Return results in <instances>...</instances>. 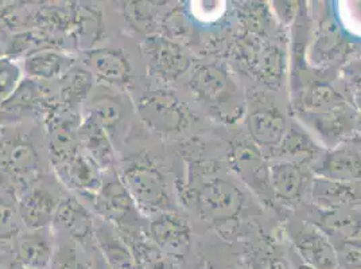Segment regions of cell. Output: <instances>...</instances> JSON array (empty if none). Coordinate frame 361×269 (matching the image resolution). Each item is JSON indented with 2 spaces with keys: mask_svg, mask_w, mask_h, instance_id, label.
<instances>
[{
  "mask_svg": "<svg viewBox=\"0 0 361 269\" xmlns=\"http://www.w3.org/2000/svg\"><path fill=\"white\" fill-rule=\"evenodd\" d=\"M94 241L109 269H142L131 248L121 239L118 230L103 220L96 221Z\"/></svg>",
  "mask_w": 361,
  "mask_h": 269,
  "instance_id": "cell-19",
  "label": "cell"
},
{
  "mask_svg": "<svg viewBox=\"0 0 361 269\" xmlns=\"http://www.w3.org/2000/svg\"><path fill=\"white\" fill-rule=\"evenodd\" d=\"M19 269H31V268H25V267H19Z\"/></svg>",
  "mask_w": 361,
  "mask_h": 269,
  "instance_id": "cell-40",
  "label": "cell"
},
{
  "mask_svg": "<svg viewBox=\"0 0 361 269\" xmlns=\"http://www.w3.org/2000/svg\"><path fill=\"white\" fill-rule=\"evenodd\" d=\"M85 68L100 82L111 87H128L133 82V66L121 49H92L85 51Z\"/></svg>",
  "mask_w": 361,
  "mask_h": 269,
  "instance_id": "cell-11",
  "label": "cell"
},
{
  "mask_svg": "<svg viewBox=\"0 0 361 269\" xmlns=\"http://www.w3.org/2000/svg\"><path fill=\"white\" fill-rule=\"evenodd\" d=\"M226 269H236V268H232V267H228V268Z\"/></svg>",
  "mask_w": 361,
  "mask_h": 269,
  "instance_id": "cell-41",
  "label": "cell"
},
{
  "mask_svg": "<svg viewBox=\"0 0 361 269\" xmlns=\"http://www.w3.org/2000/svg\"><path fill=\"white\" fill-rule=\"evenodd\" d=\"M22 68L11 57H0V105L4 104L22 84Z\"/></svg>",
  "mask_w": 361,
  "mask_h": 269,
  "instance_id": "cell-34",
  "label": "cell"
},
{
  "mask_svg": "<svg viewBox=\"0 0 361 269\" xmlns=\"http://www.w3.org/2000/svg\"><path fill=\"white\" fill-rule=\"evenodd\" d=\"M272 154L279 161H288L302 165H309L318 161L321 156V149L316 142L306 134L297 124H290L286 134H283L279 144L274 149Z\"/></svg>",
  "mask_w": 361,
  "mask_h": 269,
  "instance_id": "cell-23",
  "label": "cell"
},
{
  "mask_svg": "<svg viewBox=\"0 0 361 269\" xmlns=\"http://www.w3.org/2000/svg\"><path fill=\"white\" fill-rule=\"evenodd\" d=\"M142 50L151 73L167 82L177 81L192 66L188 51L180 44L162 35H147Z\"/></svg>",
  "mask_w": 361,
  "mask_h": 269,
  "instance_id": "cell-7",
  "label": "cell"
},
{
  "mask_svg": "<svg viewBox=\"0 0 361 269\" xmlns=\"http://www.w3.org/2000/svg\"><path fill=\"white\" fill-rule=\"evenodd\" d=\"M59 190L51 189L49 184L38 183V180L23 189L16 201V208L20 221L27 230L46 229L53 224L56 211L60 205Z\"/></svg>",
  "mask_w": 361,
  "mask_h": 269,
  "instance_id": "cell-9",
  "label": "cell"
},
{
  "mask_svg": "<svg viewBox=\"0 0 361 269\" xmlns=\"http://www.w3.org/2000/svg\"><path fill=\"white\" fill-rule=\"evenodd\" d=\"M254 146L255 144L241 143L233 147L231 155L233 168H236L241 177L255 187H260L263 183H267L270 186L269 168H264L266 165L262 161V155Z\"/></svg>",
  "mask_w": 361,
  "mask_h": 269,
  "instance_id": "cell-29",
  "label": "cell"
},
{
  "mask_svg": "<svg viewBox=\"0 0 361 269\" xmlns=\"http://www.w3.org/2000/svg\"><path fill=\"white\" fill-rule=\"evenodd\" d=\"M312 198L322 210L346 208L360 204V192L355 183L316 178L310 186Z\"/></svg>",
  "mask_w": 361,
  "mask_h": 269,
  "instance_id": "cell-24",
  "label": "cell"
},
{
  "mask_svg": "<svg viewBox=\"0 0 361 269\" xmlns=\"http://www.w3.org/2000/svg\"><path fill=\"white\" fill-rule=\"evenodd\" d=\"M271 190L276 198L288 205H295L310 189L307 165L288 161H278L269 168Z\"/></svg>",
  "mask_w": 361,
  "mask_h": 269,
  "instance_id": "cell-13",
  "label": "cell"
},
{
  "mask_svg": "<svg viewBox=\"0 0 361 269\" xmlns=\"http://www.w3.org/2000/svg\"><path fill=\"white\" fill-rule=\"evenodd\" d=\"M61 180L80 194L94 198L103 184V171L90 156L80 151L65 163L54 165Z\"/></svg>",
  "mask_w": 361,
  "mask_h": 269,
  "instance_id": "cell-14",
  "label": "cell"
},
{
  "mask_svg": "<svg viewBox=\"0 0 361 269\" xmlns=\"http://www.w3.org/2000/svg\"><path fill=\"white\" fill-rule=\"evenodd\" d=\"M319 227L338 239H361V213L352 206L324 210Z\"/></svg>",
  "mask_w": 361,
  "mask_h": 269,
  "instance_id": "cell-26",
  "label": "cell"
},
{
  "mask_svg": "<svg viewBox=\"0 0 361 269\" xmlns=\"http://www.w3.org/2000/svg\"><path fill=\"white\" fill-rule=\"evenodd\" d=\"M192 202L201 218L211 224H224L239 217L245 196L231 180L208 178L192 189Z\"/></svg>",
  "mask_w": 361,
  "mask_h": 269,
  "instance_id": "cell-3",
  "label": "cell"
},
{
  "mask_svg": "<svg viewBox=\"0 0 361 269\" xmlns=\"http://www.w3.org/2000/svg\"><path fill=\"white\" fill-rule=\"evenodd\" d=\"M72 25L75 27L77 41L85 49V51L92 50L96 42L100 39L103 34V19L102 14L96 11V8L81 7L72 16Z\"/></svg>",
  "mask_w": 361,
  "mask_h": 269,
  "instance_id": "cell-30",
  "label": "cell"
},
{
  "mask_svg": "<svg viewBox=\"0 0 361 269\" xmlns=\"http://www.w3.org/2000/svg\"><path fill=\"white\" fill-rule=\"evenodd\" d=\"M145 234L173 258H183L192 245V227L174 210L151 215Z\"/></svg>",
  "mask_w": 361,
  "mask_h": 269,
  "instance_id": "cell-8",
  "label": "cell"
},
{
  "mask_svg": "<svg viewBox=\"0 0 361 269\" xmlns=\"http://www.w3.org/2000/svg\"><path fill=\"white\" fill-rule=\"evenodd\" d=\"M75 65V57L57 49H45L23 60V70L31 80L47 82L61 80Z\"/></svg>",
  "mask_w": 361,
  "mask_h": 269,
  "instance_id": "cell-20",
  "label": "cell"
},
{
  "mask_svg": "<svg viewBox=\"0 0 361 269\" xmlns=\"http://www.w3.org/2000/svg\"><path fill=\"white\" fill-rule=\"evenodd\" d=\"M189 88L201 104L221 119H236L243 112L240 89L226 68L219 63L196 66L189 80Z\"/></svg>",
  "mask_w": 361,
  "mask_h": 269,
  "instance_id": "cell-2",
  "label": "cell"
},
{
  "mask_svg": "<svg viewBox=\"0 0 361 269\" xmlns=\"http://www.w3.org/2000/svg\"><path fill=\"white\" fill-rule=\"evenodd\" d=\"M140 120L161 134H177L190 125V112L180 99L169 90H151L136 105Z\"/></svg>",
  "mask_w": 361,
  "mask_h": 269,
  "instance_id": "cell-5",
  "label": "cell"
},
{
  "mask_svg": "<svg viewBox=\"0 0 361 269\" xmlns=\"http://www.w3.org/2000/svg\"><path fill=\"white\" fill-rule=\"evenodd\" d=\"M93 208L103 221L115 227L121 234L142 230L139 223L142 213L116 173L111 171L109 177L103 180L99 193L93 198Z\"/></svg>",
  "mask_w": 361,
  "mask_h": 269,
  "instance_id": "cell-4",
  "label": "cell"
},
{
  "mask_svg": "<svg viewBox=\"0 0 361 269\" xmlns=\"http://www.w3.org/2000/svg\"><path fill=\"white\" fill-rule=\"evenodd\" d=\"M85 116L97 123L111 136L124 119L126 106L119 97L111 93H99L90 100Z\"/></svg>",
  "mask_w": 361,
  "mask_h": 269,
  "instance_id": "cell-27",
  "label": "cell"
},
{
  "mask_svg": "<svg viewBox=\"0 0 361 269\" xmlns=\"http://www.w3.org/2000/svg\"><path fill=\"white\" fill-rule=\"evenodd\" d=\"M94 87V77L85 66L75 65L60 80L59 100L61 104L72 111L82 104Z\"/></svg>",
  "mask_w": 361,
  "mask_h": 269,
  "instance_id": "cell-25",
  "label": "cell"
},
{
  "mask_svg": "<svg viewBox=\"0 0 361 269\" xmlns=\"http://www.w3.org/2000/svg\"><path fill=\"white\" fill-rule=\"evenodd\" d=\"M297 269H314L312 268V267H309V265H306V264H301V265H298Z\"/></svg>",
  "mask_w": 361,
  "mask_h": 269,
  "instance_id": "cell-38",
  "label": "cell"
},
{
  "mask_svg": "<svg viewBox=\"0 0 361 269\" xmlns=\"http://www.w3.org/2000/svg\"><path fill=\"white\" fill-rule=\"evenodd\" d=\"M23 224L20 221L16 202L8 195L0 193V244L14 242L22 233Z\"/></svg>",
  "mask_w": 361,
  "mask_h": 269,
  "instance_id": "cell-32",
  "label": "cell"
},
{
  "mask_svg": "<svg viewBox=\"0 0 361 269\" xmlns=\"http://www.w3.org/2000/svg\"><path fill=\"white\" fill-rule=\"evenodd\" d=\"M81 149L90 159L100 167L102 171H114L116 163L115 149L111 136L97 123L85 116L80 124Z\"/></svg>",
  "mask_w": 361,
  "mask_h": 269,
  "instance_id": "cell-21",
  "label": "cell"
},
{
  "mask_svg": "<svg viewBox=\"0 0 361 269\" xmlns=\"http://www.w3.org/2000/svg\"><path fill=\"white\" fill-rule=\"evenodd\" d=\"M241 54L250 72L255 73L264 84H278L283 73V57L278 46L259 39L245 41Z\"/></svg>",
  "mask_w": 361,
  "mask_h": 269,
  "instance_id": "cell-17",
  "label": "cell"
},
{
  "mask_svg": "<svg viewBox=\"0 0 361 269\" xmlns=\"http://www.w3.org/2000/svg\"><path fill=\"white\" fill-rule=\"evenodd\" d=\"M344 103L343 97L331 89L329 85L317 84L310 87L302 96L301 113L310 115L325 111L334 105Z\"/></svg>",
  "mask_w": 361,
  "mask_h": 269,
  "instance_id": "cell-31",
  "label": "cell"
},
{
  "mask_svg": "<svg viewBox=\"0 0 361 269\" xmlns=\"http://www.w3.org/2000/svg\"><path fill=\"white\" fill-rule=\"evenodd\" d=\"M121 178L139 211L147 217L173 211L171 194L164 173L149 155H135L121 165Z\"/></svg>",
  "mask_w": 361,
  "mask_h": 269,
  "instance_id": "cell-1",
  "label": "cell"
},
{
  "mask_svg": "<svg viewBox=\"0 0 361 269\" xmlns=\"http://www.w3.org/2000/svg\"><path fill=\"white\" fill-rule=\"evenodd\" d=\"M80 248L75 241L57 245L49 269H92Z\"/></svg>",
  "mask_w": 361,
  "mask_h": 269,
  "instance_id": "cell-33",
  "label": "cell"
},
{
  "mask_svg": "<svg viewBox=\"0 0 361 269\" xmlns=\"http://www.w3.org/2000/svg\"><path fill=\"white\" fill-rule=\"evenodd\" d=\"M319 178L355 183L361 180V152L349 146H334L314 165Z\"/></svg>",
  "mask_w": 361,
  "mask_h": 269,
  "instance_id": "cell-15",
  "label": "cell"
},
{
  "mask_svg": "<svg viewBox=\"0 0 361 269\" xmlns=\"http://www.w3.org/2000/svg\"><path fill=\"white\" fill-rule=\"evenodd\" d=\"M357 132L361 134V120L357 121Z\"/></svg>",
  "mask_w": 361,
  "mask_h": 269,
  "instance_id": "cell-39",
  "label": "cell"
},
{
  "mask_svg": "<svg viewBox=\"0 0 361 269\" xmlns=\"http://www.w3.org/2000/svg\"><path fill=\"white\" fill-rule=\"evenodd\" d=\"M287 127L285 115L272 105L257 106L247 116V130L252 143L260 149L274 151L286 134Z\"/></svg>",
  "mask_w": 361,
  "mask_h": 269,
  "instance_id": "cell-16",
  "label": "cell"
},
{
  "mask_svg": "<svg viewBox=\"0 0 361 269\" xmlns=\"http://www.w3.org/2000/svg\"><path fill=\"white\" fill-rule=\"evenodd\" d=\"M333 245L338 267L361 269V239H337Z\"/></svg>",
  "mask_w": 361,
  "mask_h": 269,
  "instance_id": "cell-35",
  "label": "cell"
},
{
  "mask_svg": "<svg viewBox=\"0 0 361 269\" xmlns=\"http://www.w3.org/2000/svg\"><path fill=\"white\" fill-rule=\"evenodd\" d=\"M39 156L25 137H1L0 140V183L8 189L30 186L37 180Z\"/></svg>",
  "mask_w": 361,
  "mask_h": 269,
  "instance_id": "cell-6",
  "label": "cell"
},
{
  "mask_svg": "<svg viewBox=\"0 0 361 269\" xmlns=\"http://www.w3.org/2000/svg\"><path fill=\"white\" fill-rule=\"evenodd\" d=\"M346 88L350 94L352 104L361 112V62L346 75Z\"/></svg>",
  "mask_w": 361,
  "mask_h": 269,
  "instance_id": "cell-37",
  "label": "cell"
},
{
  "mask_svg": "<svg viewBox=\"0 0 361 269\" xmlns=\"http://www.w3.org/2000/svg\"><path fill=\"white\" fill-rule=\"evenodd\" d=\"M124 242L131 248L142 269H176L171 257L164 254L154 242L146 237L145 232L119 233Z\"/></svg>",
  "mask_w": 361,
  "mask_h": 269,
  "instance_id": "cell-28",
  "label": "cell"
},
{
  "mask_svg": "<svg viewBox=\"0 0 361 269\" xmlns=\"http://www.w3.org/2000/svg\"><path fill=\"white\" fill-rule=\"evenodd\" d=\"M16 263L31 269H49L54 245L46 229L22 232L14 241Z\"/></svg>",
  "mask_w": 361,
  "mask_h": 269,
  "instance_id": "cell-18",
  "label": "cell"
},
{
  "mask_svg": "<svg viewBox=\"0 0 361 269\" xmlns=\"http://www.w3.org/2000/svg\"><path fill=\"white\" fill-rule=\"evenodd\" d=\"M53 224L84 251L96 246V221L90 210L72 195H62Z\"/></svg>",
  "mask_w": 361,
  "mask_h": 269,
  "instance_id": "cell-10",
  "label": "cell"
},
{
  "mask_svg": "<svg viewBox=\"0 0 361 269\" xmlns=\"http://www.w3.org/2000/svg\"><path fill=\"white\" fill-rule=\"evenodd\" d=\"M310 125L328 144H336L353 131L355 119L345 103L334 105L325 111L305 115Z\"/></svg>",
  "mask_w": 361,
  "mask_h": 269,
  "instance_id": "cell-22",
  "label": "cell"
},
{
  "mask_svg": "<svg viewBox=\"0 0 361 269\" xmlns=\"http://www.w3.org/2000/svg\"><path fill=\"white\" fill-rule=\"evenodd\" d=\"M303 263L314 269H337V256L328 234L317 225L305 224L293 234Z\"/></svg>",
  "mask_w": 361,
  "mask_h": 269,
  "instance_id": "cell-12",
  "label": "cell"
},
{
  "mask_svg": "<svg viewBox=\"0 0 361 269\" xmlns=\"http://www.w3.org/2000/svg\"><path fill=\"white\" fill-rule=\"evenodd\" d=\"M250 265L252 269H288L286 260L270 249H259L251 256Z\"/></svg>",
  "mask_w": 361,
  "mask_h": 269,
  "instance_id": "cell-36",
  "label": "cell"
}]
</instances>
